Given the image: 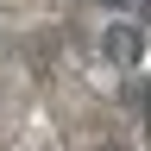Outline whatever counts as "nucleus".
Instances as JSON below:
<instances>
[{"label":"nucleus","instance_id":"nucleus-1","mask_svg":"<svg viewBox=\"0 0 151 151\" xmlns=\"http://www.w3.org/2000/svg\"><path fill=\"white\" fill-rule=\"evenodd\" d=\"M107 57H113L120 69H132V63H139V57H145V38H139V25H107Z\"/></svg>","mask_w":151,"mask_h":151},{"label":"nucleus","instance_id":"nucleus-2","mask_svg":"<svg viewBox=\"0 0 151 151\" xmlns=\"http://www.w3.org/2000/svg\"><path fill=\"white\" fill-rule=\"evenodd\" d=\"M107 6H113V13H126V0H107Z\"/></svg>","mask_w":151,"mask_h":151},{"label":"nucleus","instance_id":"nucleus-3","mask_svg":"<svg viewBox=\"0 0 151 151\" xmlns=\"http://www.w3.org/2000/svg\"><path fill=\"white\" fill-rule=\"evenodd\" d=\"M139 13H145V19H151V0H139Z\"/></svg>","mask_w":151,"mask_h":151}]
</instances>
